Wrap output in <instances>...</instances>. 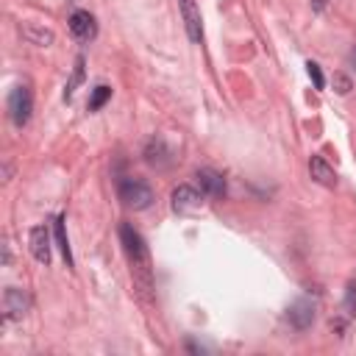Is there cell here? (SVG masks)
<instances>
[{
	"mask_svg": "<svg viewBox=\"0 0 356 356\" xmlns=\"http://www.w3.org/2000/svg\"><path fill=\"white\" fill-rule=\"evenodd\" d=\"M117 197L122 200L125 209L142 211V209H150V203H153V189H150V184L142 181V178H120V184H117Z\"/></svg>",
	"mask_w": 356,
	"mask_h": 356,
	"instance_id": "2",
	"label": "cell"
},
{
	"mask_svg": "<svg viewBox=\"0 0 356 356\" xmlns=\"http://www.w3.org/2000/svg\"><path fill=\"white\" fill-rule=\"evenodd\" d=\"M53 236H56V245H58V250H61V256H64V261H67V267H72V253H70V239H67V228H64V217L58 214L56 220H53Z\"/></svg>",
	"mask_w": 356,
	"mask_h": 356,
	"instance_id": "13",
	"label": "cell"
},
{
	"mask_svg": "<svg viewBox=\"0 0 356 356\" xmlns=\"http://www.w3.org/2000/svg\"><path fill=\"white\" fill-rule=\"evenodd\" d=\"M28 242H31V253L39 264H50V231L44 225H33L31 234H28Z\"/></svg>",
	"mask_w": 356,
	"mask_h": 356,
	"instance_id": "7",
	"label": "cell"
},
{
	"mask_svg": "<svg viewBox=\"0 0 356 356\" xmlns=\"http://www.w3.org/2000/svg\"><path fill=\"white\" fill-rule=\"evenodd\" d=\"M111 97V86H106V83H100V86H95L92 89V97H89V103H86V108L89 111H97V108H103L106 106V100Z\"/></svg>",
	"mask_w": 356,
	"mask_h": 356,
	"instance_id": "16",
	"label": "cell"
},
{
	"mask_svg": "<svg viewBox=\"0 0 356 356\" xmlns=\"http://www.w3.org/2000/svg\"><path fill=\"white\" fill-rule=\"evenodd\" d=\"M120 242H122V250H125V256H128L131 270L139 273V275L147 281V278H150V253H147V245H145L142 234H139L134 225L122 222V225H120Z\"/></svg>",
	"mask_w": 356,
	"mask_h": 356,
	"instance_id": "1",
	"label": "cell"
},
{
	"mask_svg": "<svg viewBox=\"0 0 356 356\" xmlns=\"http://www.w3.org/2000/svg\"><path fill=\"white\" fill-rule=\"evenodd\" d=\"M314 6H317V8H323V0H314Z\"/></svg>",
	"mask_w": 356,
	"mask_h": 356,
	"instance_id": "20",
	"label": "cell"
},
{
	"mask_svg": "<svg viewBox=\"0 0 356 356\" xmlns=\"http://www.w3.org/2000/svg\"><path fill=\"white\" fill-rule=\"evenodd\" d=\"M181 14H184V22H186L189 39L192 42H200L203 39V25H200V14L195 8V0H181Z\"/></svg>",
	"mask_w": 356,
	"mask_h": 356,
	"instance_id": "12",
	"label": "cell"
},
{
	"mask_svg": "<svg viewBox=\"0 0 356 356\" xmlns=\"http://www.w3.org/2000/svg\"><path fill=\"white\" fill-rule=\"evenodd\" d=\"M345 309H348L350 314H356V284H350L348 292H345Z\"/></svg>",
	"mask_w": 356,
	"mask_h": 356,
	"instance_id": "19",
	"label": "cell"
},
{
	"mask_svg": "<svg viewBox=\"0 0 356 356\" xmlns=\"http://www.w3.org/2000/svg\"><path fill=\"white\" fill-rule=\"evenodd\" d=\"M350 61H353V64H356V50H353V53H350Z\"/></svg>",
	"mask_w": 356,
	"mask_h": 356,
	"instance_id": "21",
	"label": "cell"
},
{
	"mask_svg": "<svg viewBox=\"0 0 356 356\" xmlns=\"http://www.w3.org/2000/svg\"><path fill=\"white\" fill-rule=\"evenodd\" d=\"M334 86H337V95H348L350 92V78L345 72H334Z\"/></svg>",
	"mask_w": 356,
	"mask_h": 356,
	"instance_id": "18",
	"label": "cell"
},
{
	"mask_svg": "<svg viewBox=\"0 0 356 356\" xmlns=\"http://www.w3.org/2000/svg\"><path fill=\"white\" fill-rule=\"evenodd\" d=\"M195 178H197V186H200L203 195H209V197H222L225 195V178L217 170L203 167V170L195 172Z\"/></svg>",
	"mask_w": 356,
	"mask_h": 356,
	"instance_id": "9",
	"label": "cell"
},
{
	"mask_svg": "<svg viewBox=\"0 0 356 356\" xmlns=\"http://www.w3.org/2000/svg\"><path fill=\"white\" fill-rule=\"evenodd\" d=\"M31 111H33V100H31V89L25 83H17L11 92H8V117L17 128H22L28 120H31Z\"/></svg>",
	"mask_w": 356,
	"mask_h": 356,
	"instance_id": "3",
	"label": "cell"
},
{
	"mask_svg": "<svg viewBox=\"0 0 356 356\" xmlns=\"http://www.w3.org/2000/svg\"><path fill=\"white\" fill-rule=\"evenodd\" d=\"M145 161H147L150 167H156V170H167V167L175 161V150H172L161 136H156V139H150L147 147H145Z\"/></svg>",
	"mask_w": 356,
	"mask_h": 356,
	"instance_id": "6",
	"label": "cell"
},
{
	"mask_svg": "<svg viewBox=\"0 0 356 356\" xmlns=\"http://www.w3.org/2000/svg\"><path fill=\"white\" fill-rule=\"evenodd\" d=\"M28 306H31V300H28V295H25L22 289L8 286V289L3 292V312H6L8 320H19V317L28 312Z\"/></svg>",
	"mask_w": 356,
	"mask_h": 356,
	"instance_id": "8",
	"label": "cell"
},
{
	"mask_svg": "<svg viewBox=\"0 0 356 356\" xmlns=\"http://www.w3.org/2000/svg\"><path fill=\"white\" fill-rule=\"evenodd\" d=\"M81 81H83V56H78V58H75L72 78H70V81H67V86H64V100H72V95H75V89L81 86Z\"/></svg>",
	"mask_w": 356,
	"mask_h": 356,
	"instance_id": "15",
	"label": "cell"
},
{
	"mask_svg": "<svg viewBox=\"0 0 356 356\" xmlns=\"http://www.w3.org/2000/svg\"><path fill=\"white\" fill-rule=\"evenodd\" d=\"M70 31H72L75 39L89 42V39H95V33H97V22H95V17H92L89 11H72V17H70Z\"/></svg>",
	"mask_w": 356,
	"mask_h": 356,
	"instance_id": "10",
	"label": "cell"
},
{
	"mask_svg": "<svg viewBox=\"0 0 356 356\" xmlns=\"http://www.w3.org/2000/svg\"><path fill=\"white\" fill-rule=\"evenodd\" d=\"M317 317V303L312 298H298L295 303H289L286 309V323L298 331H306Z\"/></svg>",
	"mask_w": 356,
	"mask_h": 356,
	"instance_id": "4",
	"label": "cell"
},
{
	"mask_svg": "<svg viewBox=\"0 0 356 356\" xmlns=\"http://www.w3.org/2000/svg\"><path fill=\"white\" fill-rule=\"evenodd\" d=\"M309 175H312V181H317L325 189H334L337 186V172H334V167L323 156H312L309 159Z\"/></svg>",
	"mask_w": 356,
	"mask_h": 356,
	"instance_id": "11",
	"label": "cell"
},
{
	"mask_svg": "<svg viewBox=\"0 0 356 356\" xmlns=\"http://www.w3.org/2000/svg\"><path fill=\"white\" fill-rule=\"evenodd\" d=\"M22 36H25V39H31L33 44H39V47H47V44H53V31H47V28L25 25V28H22Z\"/></svg>",
	"mask_w": 356,
	"mask_h": 356,
	"instance_id": "14",
	"label": "cell"
},
{
	"mask_svg": "<svg viewBox=\"0 0 356 356\" xmlns=\"http://www.w3.org/2000/svg\"><path fill=\"white\" fill-rule=\"evenodd\" d=\"M200 203H203V192H197V189H195V186H189V184L175 186V189H172V195H170V206H172V211H175V214L197 211V209H200Z\"/></svg>",
	"mask_w": 356,
	"mask_h": 356,
	"instance_id": "5",
	"label": "cell"
},
{
	"mask_svg": "<svg viewBox=\"0 0 356 356\" xmlns=\"http://www.w3.org/2000/svg\"><path fill=\"white\" fill-rule=\"evenodd\" d=\"M306 72H309V78L314 81V89H323V86H325V78H323V72H320V64L309 61V64H306Z\"/></svg>",
	"mask_w": 356,
	"mask_h": 356,
	"instance_id": "17",
	"label": "cell"
}]
</instances>
